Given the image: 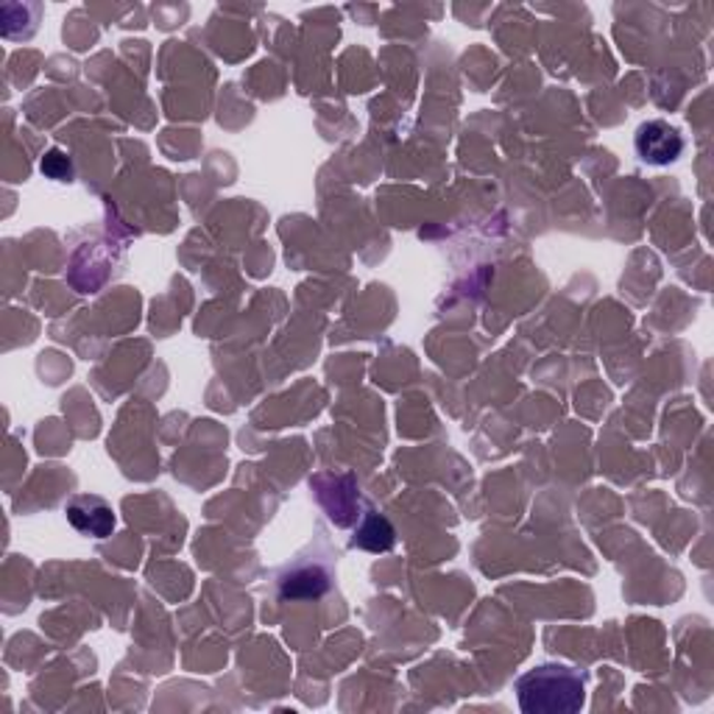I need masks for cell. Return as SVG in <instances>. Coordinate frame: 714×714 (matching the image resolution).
Segmentation results:
<instances>
[{"label":"cell","mask_w":714,"mask_h":714,"mask_svg":"<svg viewBox=\"0 0 714 714\" xmlns=\"http://www.w3.org/2000/svg\"><path fill=\"white\" fill-rule=\"evenodd\" d=\"M686 143L681 129H675L667 121H645L639 123L637 134H634V151L642 160L645 165H656V168H664V165H672L684 154Z\"/></svg>","instance_id":"2"},{"label":"cell","mask_w":714,"mask_h":714,"mask_svg":"<svg viewBox=\"0 0 714 714\" xmlns=\"http://www.w3.org/2000/svg\"><path fill=\"white\" fill-rule=\"evenodd\" d=\"M40 171H43L48 179L54 182H70L73 179V160L70 154H65L62 149H51L48 154L43 156V163H40Z\"/></svg>","instance_id":"6"},{"label":"cell","mask_w":714,"mask_h":714,"mask_svg":"<svg viewBox=\"0 0 714 714\" xmlns=\"http://www.w3.org/2000/svg\"><path fill=\"white\" fill-rule=\"evenodd\" d=\"M394 541H396V536H394V528H391L388 519H385L383 514H374V510H369L366 517H363V523L358 525V530H354L352 545L363 547V550H372V552H385L394 547Z\"/></svg>","instance_id":"4"},{"label":"cell","mask_w":714,"mask_h":714,"mask_svg":"<svg viewBox=\"0 0 714 714\" xmlns=\"http://www.w3.org/2000/svg\"><path fill=\"white\" fill-rule=\"evenodd\" d=\"M65 517L76 534L90 536V539H107L118 525L112 505L98 494H76L65 505Z\"/></svg>","instance_id":"3"},{"label":"cell","mask_w":714,"mask_h":714,"mask_svg":"<svg viewBox=\"0 0 714 714\" xmlns=\"http://www.w3.org/2000/svg\"><path fill=\"white\" fill-rule=\"evenodd\" d=\"M330 578L319 570L294 572L283 581V597H319Z\"/></svg>","instance_id":"5"},{"label":"cell","mask_w":714,"mask_h":714,"mask_svg":"<svg viewBox=\"0 0 714 714\" xmlns=\"http://www.w3.org/2000/svg\"><path fill=\"white\" fill-rule=\"evenodd\" d=\"M525 714H575L586 703V675L567 664H536L517 681Z\"/></svg>","instance_id":"1"}]
</instances>
